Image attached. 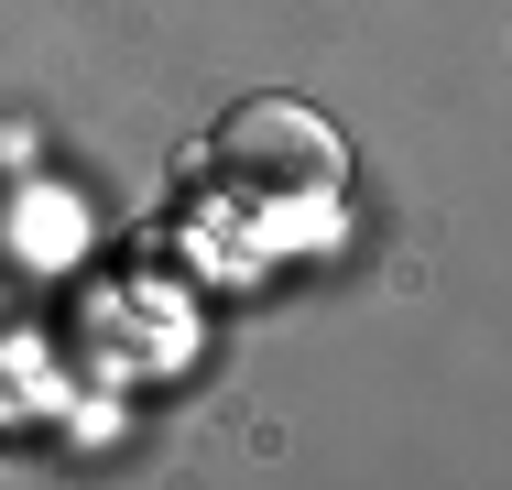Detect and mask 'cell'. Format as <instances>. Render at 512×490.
Wrapping results in <instances>:
<instances>
[{"label": "cell", "mask_w": 512, "mask_h": 490, "mask_svg": "<svg viewBox=\"0 0 512 490\" xmlns=\"http://www.w3.org/2000/svg\"><path fill=\"white\" fill-rule=\"evenodd\" d=\"M218 164L262 196H338L349 186V153H338V131L306 98H240L218 120Z\"/></svg>", "instance_id": "6da1fadb"}]
</instances>
